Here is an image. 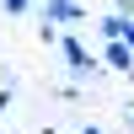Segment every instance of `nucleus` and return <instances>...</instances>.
Wrapping results in <instances>:
<instances>
[{
    "instance_id": "nucleus-1",
    "label": "nucleus",
    "mask_w": 134,
    "mask_h": 134,
    "mask_svg": "<svg viewBox=\"0 0 134 134\" xmlns=\"http://www.w3.org/2000/svg\"><path fill=\"white\" fill-rule=\"evenodd\" d=\"M59 54H64V70H70V86H81V81H91V75H97V54L86 48L75 32H64V38H59Z\"/></svg>"
},
{
    "instance_id": "nucleus-2",
    "label": "nucleus",
    "mask_w": 134,
    "mask_h": 134,
    "mask_svg": "<svg viewBox=\"0 0 134 134\" xmlns=\"http://www.w3.org/2000/svg\"><path fill=\"white\" fill-rule=\"evenodd\" d=\"M86 16V5H81V0H43V5H38V21H43V27H75V21H81Z\"/></svg>"
},
{
    "instance_id": "nucleus-3",
    "label": "nucleus",
    "mask_w": 134,
    "mask_h": 134,
    "mask_svg": "<svg viewBox=\"0 0 134 134\" xmlns=\"http://www.w3.org/2000/svg\"><path fill=\"white\" fill-rule=\"evenodd\" d=\"M102 64H107V70L134 75V48H129V43H102Z\"/></svg>"
},
{
    "instance_id": "nucleus-4",
    "label": "nucleus",
    "mask_w": 134,
    "mask_h": 134,
    "mask_svg": "<svg viewBox=\"0 0 134 134\" xmlns=\"http://www.w3.org/2000/svg\"><path fill=\"white\" fill-rule=\"evenodd\" d=\"M124 21H129V16H118V11H107V16L97 21V32H102V43H124Z\"/></svg>"
},
{
    "instance_id": "nucleus-5",
    "label": "nucleus",
    "mask_w": 134,
    "mask_h": 134,
    "mask_svg": "<svg viewBox=\"0 0 134 134\" xmlns=\"http://www.w3.org/2000/svg\"><path fill=\"white\" fill-rule=\"evenodd\" d=\"M11 102H16V75H5V86H0V124H5Z\"/></svg>"
},
{
    "instance_id": "nucleus-6",
    "label": "nucleus",
    "mask_w": 134,
    "mask_h": 134,
    "mask_svg": "<svg viewBox=\"0 0 134 134\" xmlns=\"http://www.w3.org/2000/svg\"><path fill=\"white\" fill-rule=\"evenodd\" d=\"M0 11H5V16H27L32 0H0Z\"/></svg>"
},
{
    "instance_id": "nucleus-7",
    "label": "nucleus",
    "mask_w": 134,
    "mask_h": 134,
    "mask_svg": "<svg viewBox=\"0 0 134 134\" xmlns=\"http://www.w3.org/2000/svg\"><path fill=\"white\" fill-rule=\"evenodd\" d=\"M113 11L118 16H134V0H113Z\"/></svg>"
},
{
    "instance_id": "nucleus-8",
    "label": "nucleus",
    "mask_w": 134,
    "mask_h": 134,
    "mask_svg": "<svg viewBox=\"0 0 134 134\" xmlns=\"http://www.w3.org/2000/svg\"><path fill=\"white\" fill-rule=\"evenodd\" d=\"M124 43H129V48H134V16L124 21Z\"/></svg>"
},
{
    "instance_id": "nucleus-9",
    "label": "nucleus",
    "mask_w": 134,
    "mask_h": 134,
    "mask_svg": "<svg viewBox=\"0 0 134 134\" xmlns=\"http://www.w3.org/2000/svg\"><path fill=\"white\" fill-rule=\"evenodd\" d=\"M124 124H129V134H134V102H129V107H124Z\"/></svg>"
},
{
    "instance_id": "nucleus-10",
    "label": "nucleus",
    "mask_w": 134,
    "mask_h": 134,
    "mask_svg": "<svg viewBox=\"0 0 134 134\" xmlns=\"http://www.w3.org/2000/svg\"><path fill=\"white\" fill-rule=\"evenodd\" d=\"M75 134H107V129H97V124H86V129H75Z\"/></svg>"
}]
</instances>
